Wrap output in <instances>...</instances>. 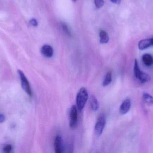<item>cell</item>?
Returning <instances> with one entry per match:
<instances>
[{
  "label": "cell",
  "instance_id": "277c9868",
  "mask_svg": "<svg viewBox=\"0 0 153 153\" xmlns=\"http://www.w3.org/2000/svg\"><path fill=\"white\" fill-rule=\"evenodd\" d=\"M106 124V119L104 115H101L99 117L94 128V132L97 137L100 136L103 132Z\"/></svg>",
  "mask_w": 153,
  "mask_h": 153
},
{
  "label": "cell",
  "instance_id": "d6986e66",
  "mask_svg": "<svg viewBox=\"0 0 153 153\" xmlns=\"http://www.w3.org/2000/svg\"><path fill=\"white\" fill-rule=\"evenodd\" d=\"M5 120V117L1 114H0V123H2Z\"/></svg>",
  "mask_w": 153,
  "mask_h": 153
},
{
  "label": "cell",
  "instance_id": "6da1fadb",
  "mask_svg": "<svg viewBox=\"0 0 153 153\" xmlns=\"http://www.w3.org/2000/svg\"><path fill=\"white\" fill-rule=\"evenodd\" d=\"M88 98V92L85 88H81L76 97V107L79 111H81L84 107Z\"/></svg>",
  "mask_w": 153,
  "mask_h": 153
},
{
  "label": "cell",
  "instance_id": "7402d4cb",
  "mask_svg": "<svg viewBox=\"0 0 153 153\" xmlns=\"http://www.w3.org/2000/svg\"><path fill=\"white\" fill-rule=\"evenodd\" d=\"M152 41H153V37L152 38Z\"/></svg>",
  "mask_w": 153,
  "mask_h": 153
},
{
  "label": "cell",
  "instance_id": "9c48e42d",
  "mask_svg": "<svg viewBox=\"0 0 153 153\" xmlns=\"http://www.w3.org/2000/svg\"><path fill=\"white\" fill-rule=\"evenodd\" d=\"M54 147L56 153H62V139L60 136H57L56 137L54 141Z\"/></svg>",
  "mask_w": 153,
  "mask_h": 153
},
{
  "label": "cell",
  "instance_id": "30bf717a",
  "mask_svg": "<svg viewBox=\"0 0 153 153\" xmlns=\"http://www.w3.org/2000/svg\"><path fill=\"white\" fill-rule=\"evenodd\" d=\"M144 64L147 66H151L153 64V57L150 54H145L142 57Z\"/></svg>",
  "mask_w": 153,
  "mask_h": 153
},
{
  "label": "cell",
  "instance_id": "7a4b0ae2",
  "mask_svg": "<svg viewBox=\"0 0 153 153\" xmlns=\"http://www.w3.org/2000/svg\"><path fill=\"white\" fill-rule=\"evenodd\" d=\"M134 74L135 76L141 81L142 83H145L150 81V77L147 74L142 72L138 65V62L136 59L135 60L134 65Z\"/></svg>",
  "mask_w": 153,
  "mask_h": 153
},
{
  "label": "cell",
  "instance_id": "8992f818",
  "mask_svg": "<svg viewBox=\"0 0 153 153\" xmlns=\"http://www.w3.org/2000/svg\"><path fill=\"white\" fill-rule=\"evenodd\" d=\"M131 103L130 100L127 99L125 100L120 108V113L121 115H125L130 110Z\"/></svg>",
  "mask_w": 153,
  "mask_h": 153
},
{
  "label": "cell",
  "instance_id": "4fadbf2b",
  "mask_svg": "<svg viewBox=\"0 0 153 153\" xmlns=\"http://www.w3.org/2000/svg\"><path fill=\"white\" fill-rule=\"evenodd\" d=\"M143 99L144 102L148 106H151L153 105V97L152 95L147 93L143 94Z\"/></svg>",
  "mask_w": 153,
  "mask_h": 153
},
{
  "label": "cell",
  "instance_id": "3957f363",
  "mask_svg": "<svg viewBox=\"0 0 153 153\" xmlns=\"http://www.w3.org/2000/svg\"><path fill=\"white\" fill-rule=\"evenodd\" d=\"M18 72L20 77L22 89L27 93L28 95L31 97L32 95V91H31V87L28 81L22 71L19 70Z\"/></svg>",
  "mask_w": 153,
  "mask_h": 153
},
{
  "label": "cell",
  "instance_id": "9a60e30c",
  "mask_svg": "<svg viewBox=\"0 0 153 153\" xmlns=\"http://www.w3.org/2000/svg\"><path fill=\"white\" fill-rule=\"evenodd\" d=\"M62 28L63 30L67 36H69V37L71 36V31H70L68 26L65 23H63L62 24Z\"/></svg>",
  "mask_w": 153,
  "mask_h": 153
},
{
  "label": "cell",
  "instance_id": "5b68a950",
  "mask_svg": "<svg viewBox=\"0 0 153 153\" xmlns=\"http://www.w3.org/2000/svg\"><path fill=\"white\" fill-rule=\"evenodd\" d=\"M77 111L76 107L75 105L72 106L70 112V127L74 128L76 126L77 123Z\"/></svg>",
  "mask_w": 153,
  "mask_h": 153
},
{
  "label": "cell",
  "instance_id": "5bb4252c",
  "mask_svg": "<svg viewBox=\"0 0 153 153\" xmlns=\"http://www.w3.org/2000/svg\"><path fill=\"white\" fill-rule=\"evenodd\" d=\"M112 81V75L111 72H108L106 74L104 81L102 83V86L105 87L110 84Z\"/></svg>",
  "mask_w": 153,
  "mask_h": 153
},
{
  "label": "cell",
  "instance_id": "44dd1931",
  "mask_svg": "<svg viewBox=\"0 0 153 153\" xmlns=\"http://www.w3.org/2000/svg\"><path fill=\"white\" fill-rule=\"evenodd\" d=\"M73 1H77V0H72Z\"/></svg>",
  "mask_w": 153,
  "mask_h": 153
},
{
  "label": "cell",
  "instance_id": "2e32d148",
  "mask_svg": "<svg viewBox=\"0 0 153 153\" xmlns=\"http://www.w3.org/2000/svg\"><path fill=\"white\" fill-rule=\"evenodd\" d=\"M94 4L96 8H101L104 4V1L103 0H94Z\"/></svg>",
  "mask_w": 153,
  "mask_h": 153
},
{
  "label": "cell",
  "instance_id": "52a82bcc",
  "mask_svg": "<svg viewBox=\"0 0 153 153\" xmlns=\"http://www.w3.org/2000/svg\"><path fill=\"white\" fill-rule=\"evenodd\" d=\"M41 54L46 57H51L53 55L54 51L53 48L49 45H45L41 49Z\"/></svg>",
  "mask_w": 153,
  "mask_h": 153
},
{
  "label": "cell",
  "instance_id": "e0dca14e",
  "mask_svg": "<svg viewBox=\"0 0 153 153\" xmlns=\"http://www.w3.org/2000/svg\"><path fill=\"white\" fill-rule=\"evenodd\" d=\"M12 150V147L10 145H6L4 147L3 151L5 153H10Z\"/></svg>",
  "mask_w": 153,
  "mask_h": 153
},
{
  "label": "cell",
  "instance_id": "8fae6325",
  "mask_svg": "<svg viewBox=\"0 0 153 153\" xmlns=\"http://www.w3.org/2000/svg\"><path fill=\"white\" fill-rule=\"evenodd\" d=\"M91 108L94 111H97L99 107V103L97 99L94 95H92L90 100Z\"/></svg>",
  "mask_w": 153,
  "mask_h": 153
},
{
  "label": "cell",
  "instance_id": "ffe728a7",
  "mask_svg": "<svg viewBox=\"0 0 153 153\" xmlns=\"http://www.w3.org/2000/svg\"><path fill=\"white\" fill-rule=\"evenodd\" d=\"M113 3L117 4H119L120 3L121 0H110Z\"/></svg>",
  "mask_w": 153,
  "mask_h": 153
},
{
  "label": "cell",
  "instance_id": "ac0fdd59",
  "mask_svg": "<svg viewBox=\"0 0 153 153\" xmlns=\"http://www.w3.org/2000/svg\"><path fill=\"white\" fill-rule=\"evenodd\" d=\"M30 24L33 27H36L38 26L37 21L35 19H31L30 21Z\"/></svg>",
  "mask_w": 153,
  "mask_h": 153
},
{
  "label": "cell",
  "instance_id": "ba28073f",
  "mask_svg": "<svg viewBox=\"0 0 153 153\" xmlns=\"http://www.w3.org/2000/svg\"><path fill=\"white\" fill-rule=\"evenodd\" d=\"M153 45L152 39L143 40L139 42L138 48L140 50H143L150 47Z\"/></svg>",
  "mask_w": 153,
  "mask_h": 153
},
{
  "label": "cell",
  "instance_id": "7c38bea8",
  "mask_svg": "<svg viewBox=\"0 0 153 153\" xmlns=\"http://www.w3.org/2000/svg\"><path fill=\"white\" fill-rule=\"evenodd\" d=\"M100 42L102 44L108 43L109 40L108 35L106 31L101 30L100 32Z\"/></svg>",
  "mask_w": 153,
  "mask_h": 153
}]
</instances>
